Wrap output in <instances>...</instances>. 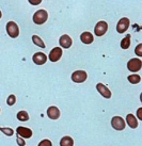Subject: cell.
I'll list each match as a JSON object with an SVG mask.
<instances>
[{"instance_id":"cell-1","label":"cell","mask_w":142,"mask_h":146,"mask_svg":"<svg viewBox=\"0 0 142 146\" xmlns=\"http://www.w3.org/2000/svg\"><path fill=\"white\" fill-rule=\"evenodd\" d=\"M48 18V13L46 10H39L34 13L33 15V23L37 25H43L44 23H46Z\"/></svg>"},{"instance_id":"cell-2","label":"cell","mask_w":142,"mask_h":146,"mask_svg":"<svg viewBox=\"0 0 142 146\" xmlns=\"http://www.w3.org/2000/svg\"><path fill=\"white\" fill-rule=\"evenodd\" d=\"M142 67V61L138 58H135V59H130L128 63H127V68L129 69L130 72L133 73H136V72H139Z\"/></svg>"},{"instance_id":"cell-3","label":"cell","mask_w":142,"mask_h":146,"mask_svg":"<svg viewBox=\"0 0 142 146\" xmlns=\"http://www.w3.org/2000/svg\"><path fill=\"white\" fill-rule=\"evenodd\" d=\"M5 27H7V32H8V34L12 38H16L18 36L19 29H18V26L14 21H9Z\"/></svg>"},{"instance_id":"cell-4","label":"cell","mask_w":142,"mask_h":146,"mask_svg":"<svg viewBox=\"0 0 142 146\" xmlns=\"http://www.w3.org/2000/svg\"><path fill=\"white\" fill-rule=\"evenodd\" d=\"M107 30H108V24L104 21H98L97 24H96V26L94 27V33H95V35H97V36L104 35V34L107 32Z\"/></svg>"},{"instance_id":"cell-5","label":"cell","mask_w":142,"mask_h":146,"mask_svg":"<svg viewBox=\"0 0 142 146\" xmlns=\"http://www.w3.org/2000/svg\"><path fill=\"white\" fill-rule=\"evenodd\" d=\"M111 126L113 129L121 131V130L125 129V121L121 116H113L111 119Z\"/></svg>"},{"instance_id":"cell-6","label":"cell","mask_w":142,"mask_h":146,"mask_svg":"<svg viewBox=\"0 0 142 146\" xmlns=\"http://www.w3.org/2000/svg\"><path fill=\"white\" fill-rule=\"evenodd\" d=\"M88 78V75L85 70H76L72 74V80L76 83H82L85 82Z\"/></svg>"},{"instance_id":"cell-7","label":"cell","mask_w":142,"mask_h":146,"mask_svg":"<svg viewBox=\"0 0 142 146\" xmlns=\"http://www.w3.org/2000/svg\"><path fill=\"white\" fill-rule=\"evenodd\" d=\"M128 27H129V19L126 17H123L119 21L118 25H117V31L119 33H124L128 29Z\"/></svg>"},{"instance_id":"cell-8","label":"cell","mask_w":142,"mask_h":146,"mask_svg":"<svg viewBox=\"0 0 142 146\" xmlns=\"http://www.w3.org/2000/svg\"><path fill=\"white\" fill-rule=\"evenodd\" d=\"M16 132H17V135H19L20 138L23 139H29L32 137V130L27 128V127H17L16 129Z\"/></svg>"},{"instance_id":"cell-9","label":"cell","mask_w":142,"mask_h":146,"mask_svg":"<svg viewBox=\"0 0 142 146\" xmlns=\"http://www.w3.org/2000/svg\"><path fill=\"white\" fill-rule=\"evenodd\" d=\"M62 57V48L60 47H56V48H53L50 52H49V60L51 62H57L59 61Z\"/></svg>"},{"instance_id":"cell-10","label":"cell","mask_w":142,"mask_h":146,"mask_svg":"<svg viewBox=\"0 0 142 146\" xmlns=\"http://www.w3.org/2000/svg\"><path fill=\"white\" fill-rule=\"evenodd\" d=\"M32 61L37 65H43L47 61V56L43 52H37L33 54Z\"/></svg>"},{"instance_id":"cell-11","label":"cell","mask_w":142,"mask_h":146,"mask_svg":"<svg viewBox=\"0 0 142 146\" xmlns=\"http://www.w3.org/2000/svg\"><path fill=\"white\" fill-rule=\"evenodd\" d=\"M96 89H97V91L99 92V94H101L103 97L105 98H111V92H110V90L106 86V85H104L103 83H97L96 84Z\"/></svg>"},{"instance_id":"cell-12","label":"cell","mask_w":142,"mask_h":146,"mask_svg":"<svg viewBox=\"0 0 142 146\" xmlns=\"http://www.w3.org/2000/svg\"><path fill=\"white\" fill-rule=\"evenodd\" d=\"M59 44H60V46L62 47V48L67 49L72 46L73 42H72V38H71L67 34H64V35H62V36L60 37V40H59Z\"/></svg>"},{"instance_id":"cell-13","label":"cell","mask_w":142,"mask_h":146,"mask_svg":"<svg viewBox=\"0 0 142 146\" xmlns=\"http://www.w3.org/2000/svg\"><path fill=\"white\" fill-rule=\"evenodd\" d=\"M47 115L51 119H58V118L60 117V110L58 109L57 107L51 106V107H49L48 109H47Z\"/></svg>"},{"instance_id":"cell-14","label":"cell","mask_w":142,"mask_h":146,"mask_svg":"<svg viewBox=\"0 0 142 146\" xmlns=\"http://www.w3.org/2000/svg\"><path fill=\"white\" fill-rule=\"evenodd\" d=\"M126 123L131 129H136L138 127V121L134 114H127L126 116Z\"/></svg>"},{"instance_id":"cell-15","label":"cell","mask_w":142,"mask_h":146,"mask_svg":"<svg viewBox=\"0 0 142 146\" xmlns=\"http://www.w3.org/2000/svg\"><path fill=\"white\" fill-rule=\"evenodd\" d=\"M80 40L83 44H91L94 41V36L91 32H83L80 35Z\"/></svg>"},{"instance_id":"cell-16","label":"cell","mask_w":142,"mask_h":146,"mask_svg":"<svg viewBox=\"0 0 142 146\" xmlns=\"http://www.w3.org/2000/svg\"><path fill=\"white\" fill-rule=\"evenodd\" d=\"M74 140L71 137H63L60 141V146H73Z\"/></svg>"},{"instance_id":"cell-17","label":"cell","mask_w":142,"mask_h":146,"mask_svg":"<svg viewBox=\"0 0 142 146\" xmlns=\"http://www.w3.org/2000/svg\"><path fill=\"white\" fill-rule=\"evenodd\" d=\"M130 46V34H127L121 42V48L122 49H128Z\"/></svg>"},{"instance_id":"cell-18","label":"cell","mask_w":142,"mask_h":146,"mask_svg":"<svg viewBox=\"0 0 142 146\" xmlns=\"http://www.w3.org/2000/svg\"><path fill=\"white\" fill-rule=\"evenodd\" d=\"M16 117L20 122H27L29 119V114L27 113L26 111H19V112L17 113Z\"/></svg>"},{"instance_id":"cell-19","label":"cell","mask_w":142,"mask_h":146,"mask_svg":"<svg viewBox=\"0 0 142 146\" xmlns=\"http://www.w3.org/2000/svg\"><path fill=\"white\" fill-rule=\"evenodd\" d=\"M32 42H33V44H35L37 46L41 47V48H45V47H46L44 44V42H43V40L40 38V36H37V35H33Z\"/></svg>"},{"instance_id":"cell-20","label":"cell","mask_w":142,"mask_h":146,"mask_svg":"<svg viewBox=\"0 0 142 146\" xmlns=\"http://www.w3.org/2000/svg\"><path fill=\"white\" fill-rule=\"evenodd\" d=\"M127 79H128V81L131 84H137V83H139V82L141 81V78H140L139 75H130V76L127 77Z\"/></svg>"},{"instance_id":"cell-21","label":"cell","mask_w":142,"mask_h":146,"mask_svg":"<svg viewBox=\"0 0 142 146\" xmlns=\"http://www.w3.org/2000/svg\"><path fill=\"white\" fill-rule=\"evenodd\" d=\"M0 131H2L5 135H8V137H11V135H13V133H14V131H13V129H11V128H2V127H0Z\"/></svg>"},{"instance_id":"cell-22","label":"cell","mask_w":142,"mask_h":146,"mask_svg":"<svg viewBox=\"0 0 142 146\" xmlns=\"http://www.w3.org/2000/svg\"><path fill=\"white\" fill-rule=\"evenodd\" d=\"M15 102H16V97H15V95H10L8 97V99H7V104H8V106H13L15 105Z\"/></svg>"},{"instance_id":"cell-23","label":"cell","mask_w":142,"mask_h":146,"mask_svg":"<svg viewBox=\"0 0 142 146\" xmlns=\"http://www.w3.org/2000/svg\"><path fill=\"white\" fill-rule=\"evenodd\" d=\"M135 52L138 57H142V44H138V46L135 49Z\"/></svg>"},{"instance_id":"cell-24","label":"cell","mask_w":142,"mask_h":146,"mask_svg":"<svg viewBox=\"0 0 142 146\" xmlns=\"http://www.w3.org/2000/svg\"><path fill=\"white\" fill-rule=\"evenodd\" d=\"M37 146H53V143L50 142L49 140H43V141H41V142L39 143Z\"/></svg>"},{"instance_id":"cell-25","label":"cell","mask_w":142,"mask_h":146,"mask_svg":"<svg viewBox=\"0 0 142 146\" xmlns=\"http://www.w3.org/2000/svg\"><path fill=\"white\" fill-rule=\"evenodd\" d=\"M16 142H17V144H18V146H25V145H26V142H25V140L23 138H20L19 135H17Z\"/></svg>"},{"instance_id":"cell-26","label":"cell","mask_w":142,"mask_h":146,"mask_svg":"<svg viewBox=\"0 0 142 146\" xmlns=\"http://www.w3.org/2000/svg\"><path fill=\"white\" fill-rule=\"evenodd\" d=\"M29 2H30V4H32V5H37V4H40L42 1H41V0H29Z\"/></svg>"},{"instance_id":"cell-27","label":"cell","mask_w":142,"mask_h":146,"mask_svg":"<svg viewBox=\"0 0 142 146\" xmlns=\"http://www.w3.org/2000/svg\"><path fill=\"white\" fill-rule=\"evenodd\" d=\"M137 115H138V118L140 121H142V108H139L138 111H137Z\"/></svg>"},{"instance_id":"cell-28","label":"cell","mask_w":142,"mask_h":146,"mask_svg":"<svg viewBox=\"0 0 142 146\" xmlns=\"http://www.w3.org/2000/svg\"><path fill=\"white\" fill-rule=\"evenodd\" d=\"M1 15H2V14H1V11H0V18H1Z\"/></svg>"}]
</instances>
